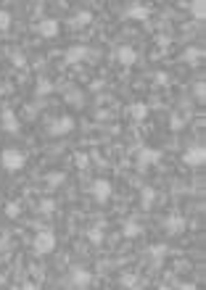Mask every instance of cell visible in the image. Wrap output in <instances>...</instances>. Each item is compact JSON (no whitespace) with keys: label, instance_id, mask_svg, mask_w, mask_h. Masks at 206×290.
Segmentation results:
<instances>
[{"label":"cell","instance_id":"6da1fadb","mask_svg":"<svg viewBox=\"0 0 206 290\" xmlns=\"http://www.w3.org/2000/svg\"><path fill=\"white\" fill-rule=\"evenodd\" d=\"M32 251H35L37 256H48L56 251V235L53 230H40L35 237H32Z\"/></svg>","mask_w":206,"mask_h":290},{"label":"cell","instance_id":"7a4b0ae2","mask_svg":"<svg viewBox=\"0 0 206 290\" xmlns=\"http://www.w3.org/2000/svg\"><path fill=\"white\" fill-rule=\"evenodd\" d=\"M24 164H27V156H24L19 148H5V151L0 153V166H3L5 172H21Z\"/></svg>","mask_w":206,"mask_h":290},{"label":"cell","instance_id":"3957f363","mask_svg":"<svg viewBox=\"0 0 206 290\" xmlns=\"http://www.w3.org/2000/svg\"><path fill=\"white\" fill-rule=\"evenodd\" d=\"M111 193H114V188H111V182H108L106 177H98V179H93V185H90V195H93V201L95 203H108V198H111Z\"/></svg>","mask_w":206,"mask_h":290},{"label":"cell","instance_id":"277c9868","mask_svg":"<svg viewBox=\"0 0 206 290\" xmlns=\"http://www.w3.org/2000/svg\"><path fill=\"white\" fill-rule=\"evenodd\" d=\"M48 132L53 135V137H63V135H69V132H74V119L69 114H63L59 116V119H53L48 124Z\"/></svg>","mask_w":206,"mask_h":290},{"label":"cell","instance_id":"5b68a950","mask_svg":"<svg viewBox=\"0 0 206 290\" xmlns=\"http://www.w3.org/2000/svg\"><path fill=\"white\" fill-rule=\"evenodd\" d=\"M0 130L11 132V135L21 132V121H19V116H16L14 108H3V111H0Z\"/></svg>","mask_w":206,"mask_h":290},{"label":"cell","instance_id":"8992f818","mask_svg":"<svg viewBox=\"0 0 206 290\" xmlns=\"http://www.w3.org/2000/svg\"><path fill=\"white\" fill-rule=\"evenodd\" d=\"M183 164L196 169V166H204L206 164V148L204 145H190L188 151L183 153Z\"/></svg>","mask_w":206,"mask_h":290},{"label":"cell","instance_id":"52a82bcc","mask_svg":"<svg viewBox=\"0 0 206 290\" xmlns=\"http://www.w3.org/2000/svg\"><path fill=\"white\" fill-rule=\"evenodd\" d=\"M35 32L42 37V40H53V37H59V32H61V24L56 21V19H42V21H37Z\"/></svg>","mask_w":206,"mask_h":290},{"label":"cell","instance_id":"ba28073f","mask_svg":"<svg viewBox=\"0 0 206 290\" xmlns=\"http://www.w3.org/2000/svg\"><path fill=\"white\" fill-rule=\"evenodd\" d=\"M114 58H117L124 69H130V66H135V61H138V50H135L132 45H119V48L114 50Z\"/></svg>","mask_w":206,"mask_h":290},{"label":"cell","instance_id":"9c48e42d","mask_svg":"<svg viewBox=\"0 0 206 290\" xmlns=\"http://www.w3.org/2000/svg\"><path fill=\"white\" fill-rule=\"evenodd\" d=\"M159 161H162V151H156V148H140V153H138V166L140 169L156 166Z\"/></svg>","mask_w":206,"mask_h":290},{"label":"cell","instance_id":"30bf717a","mask_svg":"<svg viewBox=\"0 0 206 290\" xmlns=\"http://www.w3.org/2000/svg\"><path fill=\"white\" fill-rule=\"evenodd\" d=\"M185 227H188V222H185V216H180V214H172V216L164 219V232L169 237H177L180 232H185Z\"/></svg>","mask_w":206,"mask_h":290},{"label":"cell","instance_id":"8fae6325","mask_svg":"<svg viewBox=\"0 0 206 290\" xmlns=\"http://www.w3.org/2000/svg\"><path fill=\"white\" fill-rule=\"evenodd\" d=\"M69 280H72L74 288H87L90 282H93V272L85 269V267H74L72 274H69Z\"/></svg>","mask_w":206,"mask_h":290},{"label":"cell","instance_id":"7c38bea8","mask_svg":"<svg viewBox=\"0 0 206 290\" xmlns=\"http://www.w3.org/2000/svg\"><path fill=\"white\" fill-rule=\"evenodd\" d=\"M148 16H151V5H143V3H132L124 11V19H132V21H148Z\"/></svg>","mask_w":206,"mask_h":290},{"label":"cell","instance_id":"4fadbf2b","mask_svg":"<svg viewBox=\"0 0 206 290\" xmlns=\"http://www.w3.org/2000/svg\"><path fill=\"white\" fill-rule=\"evenodd\" d=\"M85 58H87V48H85V45H72V48L63 53V63H66V66H74V63L85 61Z\"/></svg>","mask_w":206,"mask_h":290},{"label":"cell","instance_id":"5bb4252c","mask_svg":"<svg viewBox=\"0 0 206 290\" xmlns=\"http://www.w3.org/2000/svg\"><path fill=\"white\" fill-rule=\"evenodd\" d=\"M127 114H130L135 121H145L148 119V106H145V103H140V100H135V103L127 106Z\"/></svg>","mask_w":206,"mask_h":290},{"label":"cell","instance_id":"9a60e30c","mask_svg":"<svg viewBox=\"0 0 206 290\" xmlns=\"http://www.w3.org/2000/svg\"><path fill=\"white\" fill-rule=\"evenodd\" d=\"M87 24H93V11H80V14H74V16H72L69 27L82 29V27H87Z\"/></svg>","mask_w":206,"mask_h":290},{"label":"cell","instance_id":"2e32d148","mask_svg":"<svg viewBox=\"0 0 206 290\" xmlns=\"http://www.w3.org/2000/svg\"><path fill=\"white\" fill-rule=\"evenodd\" d=\"M166 253H169V246H166V243H153V246H148V256H151L153 261L166 259Z\"/></svg>","mask_w":206,"mask_h":290},{"label":"cell","instance_id":"e0dca14e","mask_svg":"<svg viewBox=\"0 0 206 290\" xmlns=\"http://www.w3.org/2000/svg\"><path fill=\"white\" fill-rule=\"evenodd\" d=\"M153 203H156V190H153V188H143V190H140V206H143V209H151Z\"/></svg>","mask_w":206,"mask_h":290},{"label":"cell","instance_id":"ac0fdd59","mask_svg":"<svg viewBox=\"0 0 206 290\" xmlns=\"http://www.w3.org/2000/svg\"><path fill=\"white\" fill-rule=\"evenodd\" d=\"M188 8H190V14H193L196 21H204V16H206V3H204V0H193Z\"/></svg>","mask_w":206,"mask_h":290},{"label":"cell","instance_id":"d6986e66","mask_svg":"<svg viewBox=\"0 0 206 290\" xmlns=\"http://www.w3.org/2000/svg\"><path fill=\"white\" fill-rule=\"evenodd\" d=\"M201 58H204V50H201V48H188V50L183 53V61H185V63H198Z\"/></svg>","mask_w":206,"mask_h":290},{"label":"cell","instance_id":"ffe728a7","mask_svg":"<svg viewBox=\"0 0 206 290\" xmlns=\"http://www.w3.org/2000/svg\"><path fill=\"white\" fill-rule=\"evenodd\" d=\"M87 237H90V243H93V246H101L106 235H103V227H101V224H95V227L87 230Z\"/></svg>","mask_w":206,"mask_h":290},{"label":"cell","instance_id":"44dd1931","mask_svg":"<svg viewBox=\"0 0 206 290\" xmlns=\"http://www.w3.org/2000/svg\"><path fill=\"white\" fill-rule=\"evenodd\" d=\"M37 209H40V214H45V216H50L56 211V201L53 198H42L40 201V206H37Z\"/></svg>","mask_w":206,"mask_h":290},{"label":"cell","instance_id":"7402d4cb","mask_svg":"<svg viewBox=\"0 0 206 290\" xmlns=\"http://www.w3.org/2000/svg\"><path fill=\"white\" fill-rule=\"evenodd\" d=\"M140 232H143V230H140V224H138V222H132V219L124 224V237H130V240H132V237H138Z\"/></svg>","mask_w":206,"mask_h":290},{"label":"cell","instance_id":"603a6c76","mask_svg":"<svg viewBox=\"0 0 206 290\" xmlns=\"http://www.w3.org/2000/svg\"><path fill=\"white\" fill-rule=\"evenodd\" d=\"M19 214H21V206H19L16 201H11V203H5V216H8V219H16Z\"/></svg>","mask_w":206,"mask_h":290},{"label":"cell","instance_id":"cb8c5ba5","mask_svg":"<svg viewBox=\"0 0 206 290\" xmlns=\"http://www.w3.org/2000/svg\"><path fill=\"white\" fill-rule=\"evenodd\" d=\"M63 179H66V174H61V172H50L48 174V185H50V188H59Z\"/></svg>","mask_w":206,"mask_h":290},{"label":"cell","instance_id":"d4e9b609","mask_svg":"<svg viewBox=\"0 0 206 290\" xmlns=\"http://www.w3.org/2000/svg\"><path fill=\"white\" fill-rule=\"evenodd\" d=\"M193 95H196L198 103L206 100V85H204V82H196V85H193Z\"/></svg>","mask_w":206,"mask_h":290},{"label":"cell","instance_id":"484cf974","mask_svg":"<svg viewBox=\"0 0 206 290\" xmlns=\"http://www.w3.org/2000/svg\"><path fill=\"white\" fill-rule=\"evenodd\" d=\"M48 93H53V82H50V79H40V82H37V95H48Z\"/></svg>","mask_w":206,"mask_h":290},{"label":"cell","instance_id":"4316f807","mask_svg":"<svg viewBox=\"0 0 206 290\" xmlns=\"http://www.w3.org/2000/svg\"><path fill=\"white\" fill-rule=\"evenodd\" d=\"M74 164H77V169H87V166H90V156H87V153H77Z\"/></svg>","mask_w":206,"mask_h":290},{"label":"cell","instance_id":"83f0119b","mask_svg":"<svg viewBox=\"0 0 206 290\" xmlns=\"http://www.w3.org/2000/svg\"><path fill=\"white\" fill-rule=\"evenodd\" d=\"M11 27V14L5 8H0V32H5Z\"/></svg>","mask_w":206,"mask_h":290},{"label":"cell","instance_id":"f1b7e54d","mask_svg":"<svg viewBox=\"0 0 206 290\" xmlns=\"http://www.w3.org/2000/svg\"><path fill=\"white\" fill-rule=\"evenodd\" d=\"M122 285H124V288H132V285H135V274H124V277H122Z\"/></svg>","mask_w":206,"mask_h":290},{"label":"cell","instance_id":"f546056e","mask_svg":"<svg viewBox=\"0 0 206 290\" xmlns=\"http://www.w3.org/2000/svg\"><path fill=\"white\" fill-rule=\"evenodd\" d=\"M180 127H183V119H180V116H172V130H180Z\"/></svg>","mask_w":206,"mask_h":290},{"label":"cell","instance_id":"4dcf8cb0","mask_svg":"<svg viewBox=\"0 0 206 290\" xmlns=\"http://www.w3.org/2000/svg\"><path fill=\"white\" fill-rule=\"evenodd\" d=\"M180 290H196V285H193V282H183V285H180Z\"/></svg>","mask_w":206,"mask_h":290},{"label":"cell","instance_id":"1f68e13d","mask_svg":"<svg viewBox=\"0 0 206 290\" xmlns=\"http://www.w3.org/2000/svg\"><path fill=\"white\" fill-rule=\"evenodd\" d=\"M21 290H37V288H35V282H24Z\"/></svg>","mask_w":206,"mask_h":290},{"label":"cell","instance_id":"d6a6232c","mask_svg":"<svg viewBox=\"0 0 206 290\" xmlns=\"http://www.w3.org/2000/svg\"><path fill=\"white\" fill-rule=\"evenodd\" d=\"M3 251H5V240L0 237V253H3Z\"/></svg>","mask_w":206,"mask_h":290},{"label":"cell","instance_id":"836d02e7","mask_svg":"<svg viewBox=\"0 0 206 290\" xmlns=\"http://www.w3.org/2000/svg\"><path fill=\"white\" fill-rule=\"evenodd\" d=\"M159 290H172L169 285H159Z\"/></svg>","mask_w":206,"mask_h":290},{"label":"cell","instance_id":"e575fe53","mask_svg":"<svg viewBox=\"0 0 206 290\" xmlns=\"http://www.w3.org/2000/svg\"><path fill=\"white\" fill-rule=\"evenodd\" d=\"M3 282H5V277H3V274H0V285H3Z\"/></svg>","mask_w":206,"mask_h":290}]
</instances>
